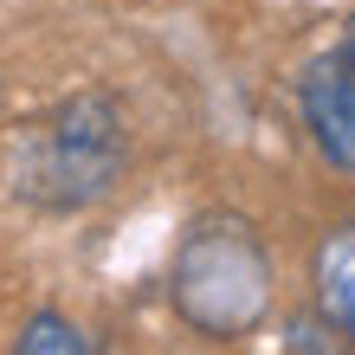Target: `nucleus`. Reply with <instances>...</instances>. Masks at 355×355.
Masks as SVG:
<instances>
[{"mask_svg":"<svg viewBox=\"0 0 355 355\" xmlns=\"http://www.w3.org/2000/svg\"><path fill=\"white\" fill-rule=\"evenodd\" d=\"M168 297L181 310V323L214 343L259 329V317L271 310V259H265V239L252 233V220L200 214L175 245Z\"/></svg>","mask_w":355,"mask_h":355,"instance_id":"nucleus-1","label":"nucleus"},{"mask_svg":"<svg viewBox=\"0 0 355 355\" xmlns=\"http://www.w3.org/2000/svg\"><path fill=\"white\" fill-rule=\"evenodd\" d=\"M123 116L103 91H78L26 136L19 155V194L52 207V214H78V207L103 200L123 175Z\"/></svg>","mask_w":355,"mask_h":355,"instance_id":"nucleus-2","label":"nucleus"},{"mask_svg":"<svg viewBox=\"0 0 355 355\" xmlns=\"http://www.w3.org/2000/svg\"><path fill=\"white\" fill-rule=\"evenodd\" d=\"M297 110H304V130L317 142V155L329 168L355 175V19L304 65Z\"/></svg>","mask_w":355,"mask_h":355,"instance_id":"nucleus-3","label":"nucleus"},{"mask_svg":"<svg viewBox=\"0 0 355 355\" xmlns=\"http://www.w3.org/2000/svg\"><path fill=\"white\" fill-rule=\"evenodd\" d=\"M317 310L355 343V226H336L317 245Z\"/></svg>","mask_w":355,"mask_h":355,"instance_id":"nucleus-4","label":"nucleus"},{"mask_svg":"<svg viewBox=\"0 0 355 355\" xmlns=\"http://www.w3.org/2000/svg\"><path fill=\"white\" fill-rule=\"evenodd\" d=\"M91 349L97 343L71 317H58V310H39V317L19 329V355H91Z\"/></svg>","mask_w":355,"mask_h":355,"instance_id":"nucleus-5","label":"nucleus"}]
</instances>
